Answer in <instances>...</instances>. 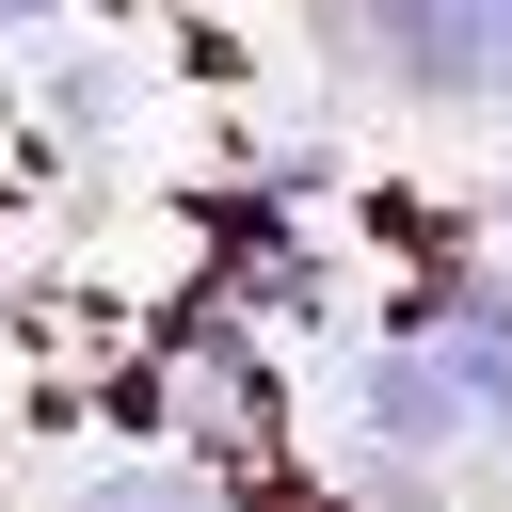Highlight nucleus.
Returning <instances> with one entry per match:
<instances>
[{
	"label": "nucleus",
	"mask_w": 512,
	"mask_h": 512,
	"mask_svg": "<svg viewBox=\"0 0 512 512\" xmlns=\"http://www.w3.org/2000/svg\"><path fill=\"white\" fill-rule=\"evenodd\" d=\"M48 16H64V0H0V32H48Z\"/></svg>",
	"instance_id": "7ed1b4c3"
},
{
	"label": "nucleus",
	"mask_w": 512,
	"mask_h": 512,
	"mask_svg": "<svg viewBox=\"0 0 512 512\" xmlns=\"http://www.w3.org/2000/svg\"><path fill=\"white\" fill-rule=\"evenodd\" d=\"M432 368H448L464 432H512V288H464V304L432 320Z\"/></svg>",
	"instance_id": "f03ea898"
},
{
	"label": "nucleus",
	"mask_w": 512,
	"mask_h": 512,
	"mask_svg": "<svg viewBox=\"0 0 512 512\" xmlns=\"http://www.w3.org/2000/svg\"><path fill=\"white\" fill-rule=\"evenodd\" d=\"M352 416H368L384 448H464V400H448V368H432V336H384V352L352 368Z\"/></svg>",
	"instance_id": "f257e3e1"
}]
</instances>
